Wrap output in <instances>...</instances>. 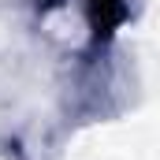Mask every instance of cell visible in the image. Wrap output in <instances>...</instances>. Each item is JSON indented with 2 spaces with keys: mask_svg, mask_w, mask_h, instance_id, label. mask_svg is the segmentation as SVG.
Masks as SVG:
<instances>
[{
  "mask_svg": "<svg viewBox=\"0 0 160 160\" xmlns=\"http://www.w3.org/2000/svg\"><path fill=\"white\" fill-rule=\"evenodd\" d=\"M89 19L97 26V38L112 34V26L123 19V4L119 0H89Z\"/></svg>",
  "mask_w": 160,
  "mask_h": 160,
  "instance_id": "obj_1",
  "label": "cell"
}]
</instances>
